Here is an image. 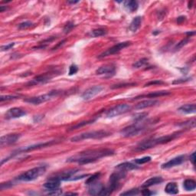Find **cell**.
Segmentation results:
<instances>
[{"instance_id": "obj_24", "label": "cell", "mask_w": 196, "mask_h": 196, "mask_svg": "<svg viewBox=\"0 0 196 196\" xmlns=\"http://www.w3.org/2000/svg\"><path fill=\"white\" fill-rule=\"evenodd\" d=\"M183 187L186 191H193L196 188V182L192 179H186L183 182Z\"/></svg>"}, {"instance_id": "obj_2", "label": "cell", "mask_w": 196, "mask_h": 196, "mask_svg": "<svg viewBox=\"0 0 196 196\" xmlns=\"http://www.w3.org/2000/svg\"><path fill=\"white\" fill-rule=\"evenodd\" d=\"M180 134H181V133H176L169 134V135L164 136V137H159V138L149 139V140H145L143 142L139 143L135 148V150L136 151H144V150L153 148L159 144L160 145V144L167 143L171 142L173 140L177 138L178 136H180Z\"/></svg>"}, {"instance_id": "obj_20", "label": "cell", "mask_w": 196, "mask_h": 196, "mask_svg": "<svg viewBox=\"0 0 196 196\" xmlns=\"http://www.w3.org/2000/svg\"><path fill=\"white\" fill-rule=\"evenodd\" d=\"M170 94V92L165 91H156V92H152L150 94H146V95H140L138 96V97H135L134 99H139V98H141V97H150V98H155V97H162V96H166Z\"/></svg>"}, {"instance_id": "obj_16", "label": "cell", "mask_w": 196, "mask_h": 196, "mask_svg": "<svg viewBox=\"0 0 196 196\" xmlns=\"http://www.w3.org/2000/svg\"><path fill=\"white\" fill-rule=\"evenodd\" d=\"M60 182H61V181L55 178L54 177H51V178H48V181L44 184V187L48 191H54V190L58 189L60 186Z\"/></svg>"}, {"instance_id": "obj_11", "label": "cell", "mask_w": 196, "mask_h": 196, "mask_svg": "<svg viewBox=\"0 0 196 196\" xmlns=\"http://www.w3.org/2000/svg\"><path fill=\"white\" fill-rule=\"evenodd\" d=\"M20 137H21V135L18 133H11L2 136L0 138V145H1V146L12 145V144L16 143L17 140H19Z\"/></svg>"}, {"instance_id": "obj_4", "label": "cell", "mask_w": 196, "mask_h": 196, "mask_svg": "<svg viewBox=\"0 0 196 196\" xmlns=\"http://www.w3.org/2000/svg\"><path fill=\"white\" fill-rule=\"evenodd\" d=\"M46 171L45 166H38L31 169L25 172L22 173L18 177H17V180L21 182H31L37 179L38 177L43 175Z\"/></svg>"}, {"instance_id": "obj_35", "label": "cell", "mask_w": 196, "mask_h": 196, "mask_svg": "<svg viewBox=\"0 0 196 196\" xmlns=\"http://www.w3.org/2000/svg\"><path fill=\"white\" fill-rule=\"evenodd\" d=\"M32 25H33V24L31 21H24V22H21V23H20L18 25V28L19 29H26V28L31 27Z\"/></svg>"}, {"instance_id": "obj_37", "label": "cell", "mask_w": 196, "mask_h": 196, "mask_svg": "<svg viewBox=\"0 0 196 196\" xmlns=\"http://www.w3.org/2000/svg\"><path fill=\"white\" fill-rule=\"evenodd\" d=\"M188 41H189V38H185V39L182 40L181 41H179V42H178V44H177V45L175 46V50H178L179 48H182L183 46H185V45L188 44Z\"/></svg>"}, {"instance_id": "obj_33", "label": "cell", "mask_w": 196, "mask_h": 196, "mask_svg": "<svg viewBox=\"0 0 196 196\" xmlns=\"http://www.w3.org/2000/svg\"><path fill=\"white\" fill-rule=\"evenodd\" d=\"M148 114L147 113H142V114H139L134 117V121L136 123H139L140 121H142L143 119H145L147 117Z\"/></svg>"}, {"instance_id": "obj_27", "label": "cell", "mask_w": 196, "mask_h": 196, "mask_svg": "<svg viewBox=\"0 0 196 196\" xmlns=\"http://www.w3.org/2000/svg\"><path fill=\"white\" fill-rule=\"evenodd\" d=\"M178 126L181 127L182 128H194V127H195V120H191L188 121V122H183L182 123V124H178Z\"/></svg>"}, {"instance_id": "obj_38", "label": "cell", "mask_w": 196, "mask_h": 196, "mask_svg": "<svg viewBox=\"0 0 196 196\" xmlns=\"http://www.w3.org/2000/svg\"><path fill=\"white\" fill-rule=\"evenodd\" d=\"M78 66H76L75 64H72L71 66H70V68H69V75L75 74L76 73L78 72Z\"/></svg>"}, {"instance_id": "obj_12", "label": "cell", "mask_w": 196, "mask_h": 196, "mask_svg": "<svg viewBox=\"0 0 196 196\" xmlns=\"http://www.w3.org/2000/svg\"><path fill=\"white\" fill-rule=\"evenodd\" d=\"M185 156L184 155L178 156L172 159L169 160V162L162 164L161 167L162 169H167L172 168V167H175V166H177V165H181L182 163L185 161Z\"/></svg>"}, {"instance_id": "obj_7", "label": "cell", "mask_w": 196, "mask_h": 196, "mask_svg": "<svg viewBox=\"0 0 196 196\" xmlns=\"http://www.w3.org/2000/svg\"><path fill=\"white\" fill-rule=\"evenodd\" d=\"M145 130L143 126L139 125L138 123L128 126L125 127L120 131V134L124 137H132L139 135L143 132V130Z\"/></svg>"}, {"instance_id": "obj_19", "label": "cell", "mask_w": 196, "mask_h": 196, "mask_svg": "<svg viewBox=\"0 0 196 196\" xmlns=\"http://www.w3.org/2000/svg\"><path fill=\"white\" fill-rule=\"evenodd\" d=\"M116 169L117 170H120V171H124L127 172L131 171V170L137 169H139V166L131 162H124L117 165L116 166Z\"/></svg>"}, {"instance_id": "obj_29", "label": "cell", "mask_w": 196, "mask_h": 196, "mask_svg": "<svg viewBox=\"0 0 196 196\" xmlns=\"http://www.w3.org/2000/svg\"><path fill=\"white\" fill-rule=\"evenodd\" d=\"M152 158L150 156H145L140 159H134V162L137 165H142V164H145V163L149 162L151 161Z\"/></svg>"}, {"instance_id": "obj_26", "label": "cell", "mask_w": 196, "mask_h": 196, "mask_svg": "<svg viewBox=\"0 0 196 196\" xmlns=\"http://www.w3.org/2000/svg\"><path fill=\"white\" fill-rule=\"evenodd\" d=\"M107 31L104 28H98V29H94L91 31V35L94 37H101L107 35Z\"/></svg>"}, {"instance_id": "obj_3", "label": "cell", "mask_w": 196, "mask_h": 196, "mask_svg": "<svg viewBox=\"0 0 196 196\" xmlns=\"http://www.w3.org/2000/svg\"><path fill=\"white\" fill-rule=\"evenodd\" d=\"M111 135V133L106 131V130H96V131H91V132H86L77 135L75 137H72L71 139V142H80L82 140H99V139L105 138V137H110Z\"/></svg>"}, {"instance_id": "obj_43", "label": "cell", "mask_w": 196, "mask_h": 196, "mask_svg": "<svg viewBox=\"0 0 196 196\" xmlns=\"http://www.w3.org/2000/svg\"><path fill=\"white\" fill-rule=\"evenodd\" d=\"M152 194H153V192H151V191L148 189H144L143 191H142L143 195H151Z\"/></svg>"}, {"instance_id": "obj_17", "label": "cell", "mask_w": 196, "mask_h": 196, "mask_svg": "<svg viewBox=\"0 0 196 196\" xmlns=\"http://www.w3.org/2000/svg\"><path fill=\"white\" fill-rule=\"evenodd\" d=\"M159 103V101H156V100H146V101H143L135 106V109H137V110H143V109L148 108V107H153V106L157 105Z\"/></svg>"}, {"instance_id": "obj_13", "label": "cell", "mask_w": 196, "mask_h": 196, "mask_svg": "<svg viewBox=\"0 0 196 196\" xmlns=\"http://www.w3.org/2000/svg\"><path fill=\"white\" fill-rule=\"evenodd\" d=\"M26 115V112L24 110L18 107H13L9 109L5 113V118L6 119H16Z\"/></svg>"}, {"instance_id": "obj_31", "label": "cell", "mask_w": 196, "mask_h": 196, "mask_svg": "<svg viewBox=\"0 0 196 196\" xmlns=\"http://www.w3.org/2000/svg\"><path fill=\"white\" fill-rule=\"evenodd\" d=\"M100 175H101V173L100 172H97V173H95V174H94V175H92L91 177H90V178H88V179H87V181H86V184L90 185L91 183H92V182H94L98 180Z\"/></svg>"}, {"instance_id": "obj_32", "label": "cell", "mask_w": 196, "mask_h": 196, "mask_svg": "<svg viewBox=\"0 0 196 196\" xmlns=\"http://www.w3.org/2000/svg\"><path fill=\"white\" fill-rule=\"evenodd\" d=\"M93 122H94V120H93L84 121V122L79 123V124H76V125L73 126V127H71V129H70V130H76V129H79V128H81V127H84V126H85V125H88V124H93Z\"/></svg>"}, {"instance_id": "obj_14", "label": "cell", "mask_w": 196, "mask_h": 196, "mask_svg": "<svg viewBox=\"0 0 196 196\" xmlns=\"http://www.w3.org/2000/svg\"><path fill=\"white\" fill-rule=\"evenodd\" d=\"M89 185V190H88V192H89L90 194L91 195H97V194H101V191L104 189V185H102V183L100 182L95 181L94 182L91 183Z\"/></svg>"}, {"instance_id": "obj_44", "label": "cell", "mask_w": 196, "mask_h": 196, "mask_svg": "<svg viewBox=\"0 0 196 196\" xmlns=\"http://www.w3.org/2000/svg\"><path fill=\"white\" fill-rule=\"evenodd\" d=\"M185 20V16H180L178 17V18H177V22H178V24L182 23V21H184Z\"/></svg>"}, {"instance_id": "obj_30", "label": "cell", "mask_w": 196, "mask_h": 196, "mask_svg": "<svg viewBox=\"0 0 196 196\" xmlns=\"http://www.w3.org/2000/svg\"><path fill=\"white\" fill-rule=\"evenodd\" d=\"M18 96L14 95H2L0 97V102H4V101H13L18 98Z\"/></svg>"}, {"instance_id": "obj_9", "label": "cell", "mask_w": 196, "mask_h": 196, "mask_svg": "<svg viewBox=\"0 0 196 196\" xmlns=\"http://www.w3.org/2000/svg\"><path fill=\"white\" fill-rule=\"evenodd\" d=\"M103 90H104V87H102V86H94V87H91V88L86 90L82 94L81 97L84 101H89V100H91L94 97H96L97 94H99Z\"/></svg>"}, {"instance_id": "obj_25", "label": "cell", "mask_w": 196, "mask_h": 196, "mask_svg": "<svg viewBox=\"0 0 196 196\" xmlns=\"http://www.w3.org/2000/svg\"><path fill=\"white\" fill-rule=\"evenodd\" d=\"M124 5L130 12H134L138 8V2L137 1H127L124 2Z\"/></svg>"}, {"instance_id": "obj_48", "label": "cell", "mask_w": 196, "mask_h": 196, "mask_svg": "<svg viewBox=\"0 0 196 196\" xmlns=\"http://www.w3.org/2000/svg\"><path fill=\"white\" fill-rule=\"evenodd\" d=\"M186 35H188V37H191V35H194V31H192V32H187Z\"/></svg>"}, {"instance_id": "obj_49", "label": "cell", "mask_w": 196, "mask_h": 196, "mask_svg": "<svg viewBox=\"0 0 196 196\" xmlns=\"http://www.w3.org/2000/svg\"><path fill=\"white\" fill-rule=\"evenodd\" d=\"M68 3H70V4H76V3H78V2H78V1H68Z\"/></svg>"}, {"instance_id": "obj_10", "label": "cell", "mask_w": 196, "mask_h": 196, "mask_svg": "<svg viewBox=\"0 0 196 196\" xmlns=\"http://www.w3.org/2000/svg\"><path fill=\"white\" fill-rule=\"evenodd\" d=\"M54 143V141H51V142L41 143H38V144H35V145L23 147V148L19 149L14 152L13 153H12V156H13L14 155H17V154L20 153H27V152L33 151V150H35V149H39L45 148V147H47V146H50L52 145V144Z\"/></svg>"}, {"instance_id": "obj_46", "label": "cell", "mask_w": 196, "mask_h": 196, "mask_svg": "<svg viewBox=\"0 0 196 196\" xmlns=\"http://www.w3.org/2000/svg\"><path fill=\"white\" fill-rule=\"evenodd\" d=\"M188 81V79H185V80H176V81H175L174 82H173V84H179V83H182V82H185V81Z\"/></svg>"}, {"instance_id": "obj_41", "label": "cell", "mask_w": 196, "mask_h": 196, "mask_svg": "<svg viewBox=\"0 0 196 196\" xmlns=\"http://www.w3.org/2000/svg\"><path fill=\"white\" fill-rule=\"evenodd\" d=\"M163 84L162 81H151V82L148 83V84H147L146 86L153 85H153H154V84Z\"/></svg>"}, {"instance_id": "obj_22", "label": "cell", "mask_w": 196, "mask_h": 196, "mask_svg": "<svg viewBox=\"0 0 196 196\" xmlns=\"http://www.w3.org/2000/svg\"><path fill=\"white\" fill-rule=\"evenodd\" d=\"M141 22H142V18L140 16H137L133 19L131 21V23L130 25V30L132 31L133 32H136L137 30L140 28V25H141Z\"/></svg>"}, {"instance_id": "obj_42", "label": "cell", "mask_w": 196, "mask_h": 196, "mask_svg": "<svg viewBox=\"0 0 196 196\" xmlns=\"http://www.w3.org/2000/svg\"><path fill=\"white\" fill-rule=\"evenodd\" d=\"M190 161L191 162L193 165H194V162H195V153L194 152L190 156Z\"/></svg>"}, {"instance_id": "obj_23", "label": "cell", "mask_w": 196, "mask_h": 196, "mask_svg": "<svg viewBox=\"0 0 196 196\" xmlns=\"http://www.w3.org/2000/svg\"><path fill=\"white\" fill-rule=\"evenodd\" d=\"M165 191L169 194H176L178 193V185L175 182H169L166 185Z\"/></svg>"}, {"instance_id": "obj_50", "label": "cell", "mask_w": 196, "mask_h": 196, "mask_svg": "<svg viewBox=\"0 0 196 196\" xmlns=\"http://www.w3.org/2000/svg\"><path fill=\"white\" fill-rule=\"evenodd\" d=\"M69 194H72V195H74V194H78L77 193H74V192H68L65 194V195H69Z\"/></svg>"}, {"instance_id": "obj_28", "label": "cell", "mask_w": 196, "mask_h": 196, "mask_svg": "<svg viewBox=\"0 0 196 196\" xmlns=\"http://www.w3.org/2000/svg\"><path fill=\"white\" fill-rule=\"evenodd\" d=\"M147 63H148V59H147V58H142V59L136 61V62L133 64V67L135 68H142V67L145 66Z\"/></svg>"}, {"instance_id": "obj_47", "label": "cell", "mask_w": 196, "mask_h": 196, "mask_svg": "<svg viewBox=\"0 0 196 196\" xmlns=\"http://www.w3.org/2000/svg\"><path fill=\"white\" fill-rule=\"evenodd\" d=\"M6 7H4L3 5H1V6H0V12H3V11L5 9H6Z\"/></svg>"}, {"instance_id": "obj_40", "label": "cell", "mask_w": 196, "mask_h": 196, "mask_svg": "<svg viewBox=\"0 0 196 196\" xmlns=\"http://www.w3.org/2000/svg\"><path fill=\"white\" fill-rule=\"evenodd\" d=\"M130 85H136V84H117V85H114L112 87V88H123V87H127V86Z\"/></svg>"}, {"instance_id": "obj_5", "label": "cell", "mask_w": 196, "mask_h": 196, "mask_svg": "<svg viewBox=\"0 0 196 196\" xmlns=\"http://www.w3.org/2000/svg\"><path fill=\"white\" fill-rule=\"evenodd\" d=\"M58 92L56 91H51L50 93L46 94H43V95L37 96V97H30V98H27V99L24 100V101L28 104H34V105H38V104H42V103L47 102V101H50L52 99L53 97H56Z\"/></svg>"}, {"instance_id": "obj_45", "label": "cell", "mask_w": 196, "mask_h": 196, "mask_svg": "<svg viewBox=\"0 0 196 196\" xmlns=\"http://www.w3.org/2000/svg\"><path fill=\"white\" fill-rule=\"evenodd\" d=\"M64 41H65V40H63V41H61V42H59V44H58V45H57L56 46L54 47V48H53L52 50H57L58 48H59V47L62 46V45H64Z\"/></svg>"}, {"instance_id": "obj_15", "label": "cell", "mask_w": 196, "mask_h": 196, "mask_svg": "<svg viewBox=\"0 0 196 196\" xmlns=\"http://www.w3.org/2000/svg\"><path fill=\"white\" fill-rule=\"evenodd\" d=\"M115 73V67L111 65V64H107L104 66L100 67L96 71V74H99V75H109L112 76Z\"/></svg>"}, {"instance_id": "obj_18", "label": "cell", "mask_w": 196, "mask_h": 196, "mask_svg": "<svg viewBox=\"0 0 196 196\" xmlns=\"http://www.w3.org/2000/svg\"><path fill=\"white\" fill-rule=\"evenodd\" d=\"M178 111L179 113H182V114H194V113L196 112L195 104H185V105H183L178 109Z\"/></svg>"}, {"instance_id": "obj_39", "label": "cell", "mask_w": 196, "mask_h": 196, "mask_svg": "<svg viewBox=\"0 0 196 196\" xmlns=\"http://www.w3.org/2000/svg\"><path fill=\"white\" fill-rule=\"evenodd\" d=\"M15 45V43H9V44H8V45H2V47H1V51H8V50L11 49L12 48H13V46Z\"/></svg>"}, {"instance_id": "obj_36", "label": "cell", "mask_w": 196, "mask_h": 196, "mask_svg": "<svg viewBox=\"0 0 196 196\" xmlns=\"http://www.w3.org/2000/svg\"><path fill=\"white\" fill-rule=\"evenodd\" d=\"M139 190L137 188H134V189L129 190V191H125V192L121 193L120 195H127V196H131V195H136V194H139Z\"/></svg>"}, {"instance_id": "obj_21", "label": "cell", "mask_w": 196, "mask_h": 196, "mask_svg": "<svg viewBox=\"0 0 196 196\" xmlns=\"http://www.w3.org/2000/svg\"><path fill=\"white\" fill-rule=\"evenodd\" d=\"M162 181L163 179L161 177H153V178H150L149 179L146 180L143 184L142 187H143V188H148V187L153 186V185H155L159 184V183L162 182Z\"/></svg>"}, {"instance_id": "obj_6", "label": "cell", "mask_w": 196, "mask_h": 196, "mask_svg": "<svg viewBox=\"0 0 196 196\" xmlns=\"http://www.w3.org/2000/svg\"><path fill=\"white\" fill-rule=\"evenodd\" d=\"M131 110V106L127 104H119V105L115 106L114 107L109 110L106 114V117L108 118H112V117H117V116L122 115V114H126L129 112Z\"/></svg>"}, {"instance_id": "obj_34", "label": "cell", "mask_w": 196, "mask_h": 196, "mask_svg": "<svg viewBox=\"0 0 196 196\" xmlns=\"http://www.w3.org/2000/svg\"><path fill=\"white\" fill-rule=\"evenodd\" d=\"M74 24L73 23V22H71V21H69V22H68V23L65 25V26H64V33H69L70 31H72L73 28H74Z\"/></svg>"}, {"instance_id": "obj_8", "label": "cell", "mask_w": 196, "mask_h": 196, "mask_svg": "<svg viewBox=\"0 0 196 196\" xmlns=\"http://www.w3.org/2000/svg\"><path fill=\"white\" fill-rule=\"evenodd\" d=\"M131 45V42L130 41H124V42H120L117 45H114L111 48H108L107 51H105L104 52H103L102 54H101L98 56L99 58H105V57L110 56V55H112V54H117V53L120 52L121 50L124 49L125 48L128 47L129 45Z\"/></svg>"}, {"instance_id": "obj_1", "label": "cell", "mask_w": 196, "mask_h": 196, "mask_svg": "<svg viewBox=\"0 0 196 196\" xmlns=\"http://www.w3.org/2000/svg\"><path fill=\"white\" fill-rule=\"evenodd\" d=\"M114 154V151L110 149H88L78 153L76 155L69 157L67 162H78L79 164H88L94 162L103 157L110 156Z\"/></svg>"}]
</instances>
